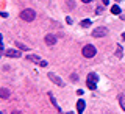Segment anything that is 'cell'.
Returning <instances> with one entry per match:
<instances>
[{
    "label": "cell",
    "instance_id": "cell-11",
    "mask_svg": "<svg viewBox=\"0 0 125 114\" xmlns=\"http://www.w3.org/2000/svg\"><path fill=\"white\" fill-rule=\"evenodd\" d=\"M27 60H28V61H36V62H41V60H39V56H38V55H28V56H27Z\"/></svg>",
    "mask_w": 125,
    "mask_h": 114
},
{
    "label": "cell",
    "instance_id": "cell-1",
    "mask_svg": "<svg viewBox=\"0 0 125 114\" xmlns=\"http://www.w3.org/2000/svg\"><path fill=\"white\" fill-rule=\"evenodd\" d=\"M97 81H99V75L97 73H89L88 78H86V84H88V88L91 91H94L97 88Z\"/></svg>",
    "mask_w": 125,
    "mask_h": 114
},
{
    "label": "cell",
    "instance_id": "cell-17",
    "mask_svg": "<svg viewBox=\"0 0 125 114\" xmlns=\"http://www.w3.org/2000/svg\"><path fill=\"white\" fill-rule=\"evenodd\" d=\"M39 66H42V67H45V66H47V61H42V60H41V62H39Z\"/></svg>",
    "mask_w": 125,
    "mask_h": 114
},
{
    "label": "cell",
    "instance_id": "cell-9",
    "mask_svg": "<svg viewBox=\"0 0 125 114\" xmlns=\"http://www.w3.org/2000/svg\"><path fill=\"white\" fill-rule=\"evenodd\" d=\"M0 95H2V99H8V97H10V91H8L6 88H2L0 89Z\"/></svg>",
    "mask_w": 125,
    "mask_h": 114
},
{
    "label": "cell",
    "instance_id": "cell-13",
    "mask_svg": "<svg viewBox=\"0 0 125 114\" xmlns=\"http://www.w3.org/2000/svg\"><path fill=\"white\" fill-rule=\"evenodd\" d=\"M89 25H91V21H89V19H88V21H81V27L86 28V27H89Z\"/></svg>",
    "mask_w": 125,
    "mask_h": 114
},
{
    "label": "cell",
    "instance_id": "cell-22",
    "mask_svg": "<svg viewBox=\"0 0 125 114\" xmlns=\"http://www.w3.org/2000/svg\"><path fill=\"white\" fill-rule=\"evenodd\" d=\"M13 114H22V113H21V111H14Z\"/></svg>",
    "mask_w": 125,
    "mask_h": 114
},
{
    "label": "cell",
    "instance_id": "cell-20",
    "mask_svg": "<svg viewBox=\"0 0 125 114\" xmlns=\"http://www.w3.org/2000/svg\"><path fill=\"white\" fill-rule=\"evenodd\" d=\"M102 3H103V5H108V3H109V0H102Z\"/></svg>",
    "mask_w": 125,
    "mask_h": 114
},
{
    "label": "cell",
    "instance_id": "cell-7",
    "mask_svg": "<svg viewBox=\"0 0 125 114\" xmlns=\"http://www.w3.org/2000/svg\"><path fill=\"white\" fill-rule=\"evenodd\" d=\"M45 44L47 45H55L56 44V38H55L53 34H47L45 36Z\"/></svg>",
    "mask_w": 125,
    "mask_h": 114
},
{
    "label": "cell",
    "instance_id": "cell-8",
    "mask_svg": "<svg viewBox=\"0 0 125 114\" xmlns=\"http://www.w3.org/2000/svg\"><path fill=\"white\" fill-rule=\"evenodd\" d=\"M84 106H86L84 100H78V102H77V113H78V114H81V113L84 111Z\"/></svg>",
    "mask_w": 125,
    "mask_h": 114
},
{
    "label": "cell",
    "instance_id": "cell-18",
    "mask_svg": "<svg viewBox=\"0 0 125 114\" xmlns=\"http://www.w3.org/2000/svg\"><path fill=\"white\" fill-rule=\"evenodd\" d=\"M70 78H72V80H73V81H77V80H78V77L75 75V73H73V75H72V77H70Z\"/></svg>",
    "mask_w": 125,
    "mask_h": 114
},
{
    "label": "cell",
    "instance_id": "cell-19",
    "mask_svg": "<svg viewBox=\"0 0 125 114\" xmlns=\"http://www.w3.org/2000/svg\"><path fill=\"white\" fill-rule=\"evenodd\" d=\"M119 99H120V105H122V108L125 109V103H124V102H122V97H119Z\"/></svg>",
    "mask_w": 125,
    "mask_h": 114
},
{
    "label": "cell",
    "instance_id": "cell-16",
    "mask_svg": "<svg viewBox=\"0 0 125 114\" xmlns=\"http://www.w3.org/2000/svg\"><path fill=\"white\" fill-rule=\"evenodd\" d=\"M117 56H122V47H120V45H117Z\"/></svg>",
    "mask_w": 125,
    "mask_h": 114
},
{
    "label": "cell",
    "instance_id": "cell-4",
    "mask_svg": "<svg viewBox=\"0 0 125 114\" xmlns=\"http://www.w3.org/2000/svg\"><path fill=\"white\" fill-rule=\"evenodd\" d=\"M106 34H108V30L105 27H99V28H95L92 31V38H103Z\"/></svg>",
    "mask_w": 125,
    "mask_h": 114
},
{
    "label": "cell",
    "instance_id": "cell-12",
    "mask_svg": "<svg viewBox=\"0 0 125 114\" xmlns=\"http://www.w3.org/2000/svg\"><path fill=\"white\" fill-rule=\"evenodd\" d=\"M111 13H113V14H116V16H117V14H120V8L117 6V5H113V6H111Z\"/></svg>",
    "mask_w": 125,
    "mask_h": 114
},
{
    "label": "cell",
    "instance_id": "cell-23",
    "mask_svg": "<svg viewBox=\"0 0 125 114\" xmlns=\"http://www.w3.org/2000/svg\"><path fill=\"white\" fill-rule=\"evenodd\" d=\"M122 39H125V31H124V33H122Z\"/></svg>",
    "mask_w": 125,
    "mask_h": 114
},
{
    "label": "cell",
    "instance_id": "cell-14",
    "mask_svg": "<svg viewBox=\"0 0 125 114\" xmlns=\"http://www.w3.org/2000/svg\"><path fill=\"white\" fill-rule=\"evenodd\" d=\"M16 45H17V47H19L21 50H28V47H25L23 44H21V42H16Z\"/></svg>",
    "mask_w": 125,
    "mask_h": 114
},
{
    "label": "cell",
    "instance_id": "cell-15",
    "mask_svg": "<svg viewBox=\"0 0 125 114\" xmlns=\"http://www.w3.org/2000/svg\"><path fill=\"white\" fill-rule=\"evenodd\" d=\"M103 13V6H97L95 8V14H102Z\"/></svg>",
    "mask_w": 125,
    "mask_h": 114
},
{
    "label": "cell",
    "instance_id": "cell-10",
    "mask_svg": "<svg viewBox=\"0 0 125 114\" xmlns=\"http://www.w3.org/2000/svg\"><path fill=\"white\" fill-rule=\"evenodd\" d=\"M49 97H50V100H52V103H53V106H55V108H56V109H58V111H60V113H61V108H60V106H58V103H56V100H55V99H53V94H52V92H49Z\"/></svg>",
    "mask_w": 125,
    "mask_h": 114
},
{
    "label": "cell",
    "instance_id": "cell-3",
    "mask_svg": "<svg viewBox=\"0 0 125 114\" xmlns=\"http://www.w3.org/2000/svg\"><path fill=\"white\" fill-rule=\"evenodd\" d=\"M81 53H83V56H84V58H92V56H95L97 50H95V47H94V45L88 44V45H84V47H83Z\"/></svg>",
    "mask_w": 125,
    "mask_h": 114
},
{
    "label": "cell",
    "instance_id": "cell-5",
    "mask_svg": "<svg viewBox=\"0 0 125 114\" xmlns=\"http://www.w3.org/2000/svg\"><path fill=\"white\" fill-rule=\"evenodd\" d=\"M3 53H5L6 56H10V58H19V56H21V52H19V50H13V49H11V50H5Z\"/></svg>",
    "mask_w": 125,
    "mask_h": 114
},
{
    "label": "cell",
    "instance_id": "cell-6",
    "mask_svg": "<svg viewBox=\"0 0 125 114\" xmlns=\"http://www.w3.org/2000/svg\"><path fill=\"white\" fill-rule=\"evenodd\" d=\"M49 78H50V80L53 81L55 84H58V86H64V83H62V80H61L60 77H56L55 73H49Z\"/></svg>",
    "mask_w": 125,
    "mask_h": 114
},
{
    "label": "cell",
    "instance_id": "cell-21",
    "mask_svg": "<svg viewBox=\"0 0 125 114\" xmlns=\"http://www.w3.org/2000/svg\"><path fill=\"white\" fill-rule=\"evenodd\" d=\"M81 2H84V3H91L92 0H81Z\"/></svg>",
    "mask_w": 125,
    "mask_h": 114
},
{
    "label": "cell",
    "instance_id": "cell-2",
    "mask_svg": "<svg viewBox=\"0 0 125 114\" xmlns=\"http://www.w3.org/2000/svg\"><path fill=\"white\" fill-rule=\"evenodd\" d=\"M21 17H22V21H25V22H31L36 17V13H34L31 8H27V10H23L21 13Z\"/></svg>",
    "mask_w": 125,
    "mask_h": 114
}]
</instances>
